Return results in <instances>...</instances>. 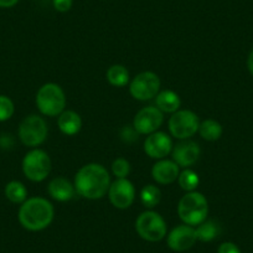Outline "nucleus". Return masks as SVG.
Here are the masks:
<instances>
[{
	"label": "nucleus",
	"mask_w": 253,
	"mask_h": 253,
	"mask_svg": "<svg viewBox=\"0 0 253 253\" xmlns=\"http://www.w3.org/2000/svg\"><path fill=\"white\" fill-rule=\"evenodd\" d=\"M247 69L250 71V74L253 76V50L251 51L247 57Z\"/></svg>",
	"instance_id": "obj_30"
},
{
	"label": "nucleus",
	"mask_w": 253,
	"mask_h": 253,
	"mask_svg": "<svg viewBox=\"0 0 253 253\" xmlns=\"http://www.w3.org/2000/svg\"><path fill=\"white\" fill-rule=\"evenodd\" d=\"M174 143L171 137L165 132H157L147 135L144 140V152L152 159H165L169 154H171Z\"/></svg>",
	"instance_id": "obj_12"
},
{
	"label": "nucleus",
	"mask_w": 253,
	"mask_h": 253,
	"mask_svg": "<svg viewBox=\"0 0 253 253\" xmlns=\"http://www.w3.org/2000/svg\"><path fill=\"white\" fill-rule=\"evenodd\" d=\"M47 193L53 200L58 201V203H66L74 199L75 194H76V189H75L74 182L67 180L66 177L57 176L53 177L47 185Z\"/></svg>",
	"instance_id": "obj_16"
},
{
	"label": "nucleus",
	"mask_w": 253,
	"mask_h": 253,
	"mask_svg": "<svg viewBox=\"0 0 253 253\" xmlns=\"http://www.w3.org/2000/svg\"><path fill=\"white\" fill-rule=\"evenodd\" d=\"M108 198L112 205L119 210H126L133 205L135 200V187L126 177L117 179L111 182L108 190Z\"/></svg>",
	"instance_id": "obj_11"
},
{
	"label": "nucleus",
	"mask_w": 253,
	"mask_h": 253,
	"mask_svg": "<svg viewBox=\"0 0 253 253\" xmlns=\"http://www.w3.org/2000/svg\"><path fill=\"white\" fill-rule=\"evenodd\" d=\"M36 106L42 116L58 117L66 108L65 91L53 82L42 84L36 93Z\"/></svg>",
	"instance_id": "obj_4"
},
{
	"label": "nucleus",
	"mask_w": 253,
	"mask_h": 253,
	"mask_svg": "<svg viewBox=\"0 0 253 253\" xmlns=\"http://www.w3.org/2000/svg\"><path fill=\"white\" fill-rule=\"evenodd\" d=\"M55 217L53 205L45 198L34 196L21 204L18 220L25 230L38 232L47 228Z\"/></svg>",
	"instance_id": "obj_2"
},
{
	"label": "nucleus",
	"mask_w": 253,
	"mask_h": 253,
	"mask_svg": "<svg viewBox=\"0 0 253 253\" xmlns=\"http://www.w3.org/2000/svg\"><path fill=\"white\" fill-rule=\"evenodd\" d=\"M180 174V167L170 159H160L153 165L152 176L158 184L169 185L176 181Z\"/></svg>",
	"instance_id": "obj_15"
},
{
	"label": "nucleus",
	"mask_w": 253,
	"mask_h": 253,
	"mask_svg": "<svg viewBox=\"0 0 253 253\" xmlns=\"http://www.w3.org/2000/svg\"><path fill=\"white\" fill-rule=\"evenodd\" d=\"M74 0H52V5L58 13H67L72 8Z\"/></svg>",
	"instance_id": "obj_27"
},
{
	"label": "nucleus",
	"mask_w": 253,
	"mask_h": 253,
	"mask_svg": "<svg viewBox=\"0 0 253 253\" xmlns=\"http://www.w3.org/2000/svg\"><path fill=\"white\" fill-rule=\"evenodd\" d=\"M177 215L185 225L199 226L208 218V199L199 191L186 193L177 204Z\"/></svg>",
	"instance_id": "obj_3"
},
{
	"label": "nucleus",
	"mask_w": 253,
	"mask_h": 253,
	"mask_svg": "<svg viewBox=\"0 0 253 253\" xmlns=\"http://www.w3.org/2000/svg\"><path fill=\"white\" fill-rule=\"evenodd\" d=\"M19 3V0H0V8H13Z\"/></svg>",
	"instance_id": "obj_29"
},
{
	"label": "nucleus",
	"mask_w": 253,
	"mask_h": 253,
	"mask_svg": "<svg viewBox=\"0 0 253 253\" xmlns=\"http://www.w3.org/2000/svg\"><path fill=\"white\" fill-rule=\"evenodd\" d=\"M164 122V113L155 106H148L140 109L133 119V128L138 134L149 135L159 130Z\"/></svg>",
	"instance_id": "obj_10"
},
{
	"label": "nucleus",
	"mask_w": 253,
	"mask_h": 253,
	"mask_svg": "<svg viewBox=\"0 0 253 253\" xmlns=\"http://www.w3.org/2000/svg\"><path fill=\"white\" fill-rule=\"evenodd\" d=\"M162 200V191L157 185L148 184L140 191V201L147 209H154Z\"/></svg>",
	"instance_id": "obj_23"
},
{
	"label": "nucleus",
	"mask_w": 253,
	"mask_h": 253,
	"mask_svg": "<svg viewBox=\"0 0 253 253\" xmlns=\"http://www.w3.org/2000/svg\"><path fill=\"white\" fill-rule=\"evenodd\" d=\"M171 155L172 160H174L180 168L186 169V168L193 167V165L200 159L201 148L198 143L193 142V140H181V142L177 143L176 145H174Z\"/></svg>",
	"instance_id": "obj_14"
},
{
	"label": "nucleus",
	"mask_w": 253,
	"mask_h": 253,
	"mask_svg": "<svg viewBox=\"0 0 253 253\" xmlns=\"http://www.w3.org/2000/svg\"><path fill=\"white\" fill-rule=\"evenodd\" d=\"M177 182H179L180 187L186 193H191V191H196L199 184H200V176L196 171L193 169L186 168L182 171H180L179 177H177Z\"/></svg>",
	"instance_id": "obj_24"
},
{
	"label": "nucleus",
	"mask_w": 253,
	"mask_h": 253,
	"mask_svg": "<svg viewBox=\"0 0 253 253\" xmlns=\"http://www.w3.org/2000/svg\"><path fill=\"white\" fill-rule=\"evenodd\" d=\"M75 189L81 198L99 200L108 194L111 176L106 168L98 163L84 165L75 175Z\"/></svg>",
	"instance_id": "obj_1"
},
{
	"label": "nucleus",
	"mask_w": 253,
	"mask_h": 253,
	"mask_svg": "<svg viewBox=\"0 0 253 253\" xmlns=\"http://www.w3.org/2000/svg\"><path fill=\"white\" fill-rule=\"evenodd\" d=\"M15 106L10 97L0 94V122H6L13 117Z\"/></svg>",
	"instance_id": "obj_25"
},
{
	"label": "nucleus",
	"mask_w": 253,
	"mask_h": 253,
	"mask_svg": "<svg viewBox=\"0 0 253 253\" xmlns=\"http://www.w3.org/2000/svg\"><path fill=\"white\" fill-rule=\"evenodd\" d=\"M160 87L162 82L159 76L152 71L140 72L129 82L130 96L142 102L155 98L160 92Z\"/></svg>",
	"instance_id": "obj_9"
},
{
	"label": "nucleus",
	"mask_w": 253,
	"mask_h": 253,
	"mask_svg": "<svg viewBox=\"0 0 253 253\" xmlns=\"http://www.w3.org/2000/svg\"><path fill=\"white\" fill-rule=\"evenodd\" d=\"M106 79L108 81L109 84H112L113 87H126V84H129L130 76L129 71L126 70V66L123 65H112L108 70H107Z\"/></svg>",
	"instance_id": "obj_19"
},
{
	"label": "nucleus",
	"mask_w": 253,
	"mask_h": 253,
	"mask_svg": "<svg viewBox=\"0 0 253 253\" xmlns=\"http://www.w3.org/2000/svg\"><path fill=\"white\" fill-rule=\"evenodd\" d=\"M112 172L117 179H124L130 172V163L124 158H117L112 163Z\"/></svg>",
	"instance_id": "obj_26"
},
{
	"label": "nucleus",
	"mask_w": 253,
	"mask_h": 253,
	"mask_svg": "<svg viewBox=\"0 0 253 253\" xmlns=\"http://www.w3.org/2000/svg\"><path fill=\"white\" fill-rule=\"evenodd\" d=\"M199 133L203 139L208 140V142H216L222 137L223 128L220 122H217L216 119H205V121L200 122Z\"/></svg>",
	"instance_id": "obj_20"
},
{
	"label": "nucleus",
	"mask_w": 253,
	"mask_h": 253,
	"mask_svg": "<svg viewBox=\"0 0 253 253\" xmlns=\"http://www.w3.org/2000/svg\"><path fill=\"white\" fill-rule=\"evenodd\" d=\"M168 126L171 137L179 140H186L199 132L200 119L198 114L190 109H179L171 114Z\"/></svg>",
	"instance_id": "obj_8"
},
{
	"label": "nucleus",
	"mask_w": 253,
	"mask_h": 253,
	"mask_svg": "<svg viewBox=\"0 0 253 253\" xmlns=\"http://www.w3.org/2000/svg\"><path fill=\"white\" fill-rule=\"evenodd\" d=\"M4 194H5V198L13 204H20L21 205L24 201L28 200V189L23 182L18 181V180L9 181L5 185Z\"/></svg>",
	"instance_id": "obj_21"
},
{
	"label": "nucleus",
	"mask_w": 253,
	"mask_h": 253,
	"mask_svg": "<svg viewBox=\"0 0 253 253\" xmlns=\"http://www.w3.org/2000/svg\"><path fill=\"white\" fill-rule=\"evenodd\" d=\"M168 246L175 252H184L190 250L198 241L194 226L179 225L172 228L168 235Z\"/></svg>",
	"instance_id": "obj_13"
},
{
	"label": "nucleus",
	"mask_w": 253,
	"mask_h": 253,
	"mask_svg": "<svg viewBox=\"0 0 253 253\" xmlns=\"http://www.w3.org/2000/svg\"><path fill=\"white\" fill-rule=\"evenodd\" d=\"M51 167H52V163L48 154L45 150L39 149V148H33L29 150L21 163L24 175L26 179L34 182L43 181L50 175Z\"/></svg>",
	"instance_id": "obj_5"
},
{
	"label": "nucleus",
	"mask_w": 253,
	"mask_h": 253,
	"mask_svg": "<svg viewBox=\"0 0 253 253\" xmlns=\"http://www.w3.org/2000/svg\"><path fill=\"white\" fill-rule=\"evenodd\" d=\"M48 134L47 123L43 117L30 114L21 121L18 129L19 139L29 148H38L46 140Z\"/></svg>",
	"instance_id": "obj_6"
},
{
	"label": "nucleus",
	"mask_w": 253,
	"mask_h": 253,
	"mask_svg": "<svg viewBox=\"0 0 253 253\" xmlns=\"http://www.w3.org/2000/svg\"><path fill=\"white\" fill-rule=\"evenodd\" d=\"M135 230L143 240L148 242H159L167 236L168 226L160 213L147 210L138 216L135 221Z\"/></svg>",
	"instance_id": "obj_7"
},
{
	"label": "nucleus",
	"mask_w": 253,
	"mask_h": 253,
	"mask_svg": "<svg viewBox=\"0 0 253 253\" xmlns=\"http://www.w3.org/2000/svg\"><path fill=\"white\" fill-rule=\"evenodd\" d=\"M57 126L61 133L67 137L76 135L82 128V118L77 112L65 109L57 118Z\"/></svg>",
	"instance_id": "obj_17"
},
{
	"label": "nucleus",
	"mask_w": 253,
	"mask_h": 253,
	"mask_svg": "<svg viewBox=\"0 0 253 253\" xmlns=\"http://www.w3.org/2000/svg\"><path fill=\"white\" fill-rule=\"evenodd\" d=\"M196 237L201 242H211L220 235V226L212 220H205L195 228Z\"/></svg>",
	"instance_id": "obj_22"
},
{
	"label": "nucleus",
	"mask_w": 253,
	"mask_h": 253,
	"mask_svg": "<svg viewBox=\"0 0 253 253\" xmlns=\"http://www.w3.org/2000/svg\"><path fill=\"white\" fill-rule=\"evenodd\" d=\"M181 106V99L176 92L171 89H163L155 97V107L163 113H175Z\"/></svg>",
	"instance_id": "obj_18"
},
{
	"label": "nucleus",
	"mask_w": 253,
	"mask_h": 253,
	"mask_svg": "<svg viewBox=\"0 0 253 253\" xmlns=\"http://www.w3.org/2000/svg\"><path fill=\"white\" fill-rule=\"evenodd\" d=\"M217 253H241L240 247L233 242H223L218 247Z\"/></svg>",
	"instance_id": "obj_28"
}]
</instances>
